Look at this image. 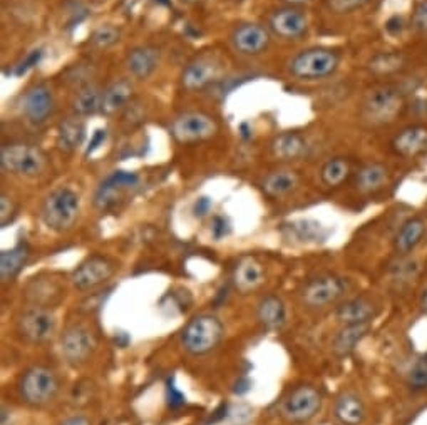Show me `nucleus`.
<instances>
[{
  "instance_id": "c756f323",
  "label": "nucleus",
  "mask_w": 427,
  "mask_h": 425,
  "mask_svg": "<svg viewBox=\"0 0 427 425\" xmlns=\"http://www.w3.org/2000/svg\"><path fill=\"white\" fill-rule=\"evenodd\" d=\"M297 186H299V175L295 171H292V169L272 171L262 181L263 191L270 198H282L289 195V193L297 190Z\"/></svg>"
},
{
  "instance_id": "e433bc0d",
  "label": "nucleus",
  "mask_w": 427,
  "mask_h": 425,
  "mask_svg": "<svg viewBox=\"0 0 427 425\" xmlns=\"http://www.w3.org/2000/svg\"><path fill=\"white\" fill-rule=\"evenodd\" d=\"M407 387L412 392H422L427 389V354L417 357L407 374Z\"/></svg>"
},
{
  "instance_id": "5701e85b",
  "label": "nucleus",
  "mask_w": 427,
  "mask_h": 425,
  "mask_svg": "<svg viewBox=\"0 0 427 425\" xmlns=\"http://www.w3.org/2000/svg\"><path fill=\"white\" fill-rule=\"evenodd\" d=\"M309 151V143L299 133H282L272 141V154L282 161H297Z\"/></svg>"
},
{
  "instance_id": "412c9836",
  "label": "nucleus",
  "mask_w": 427,
  "mask_h": 425,
  "mask_svg": "<svg viewBox=\"0 0 427 425\" xmlns=\"http://www.w3.org/2000/svg\"><path fill=\"white\" fill-rule=\"evenodd\" d=\"M29 302L36 307L49 308L57 305L64 297V287L52 278H36L29 282L26 288Z\"/></svg>"
},
{
  "instance_id": "6e6552de",
  "label": "nucleus",
  "mask_w": 427,
  "mask_h": 425,
  "mask_svg": "<svg viewBox=\"0 0 427 425\" xmlns=\"http://www.w3.org/2000/svg\"><path fill=\"white\" fill-rule=\"evenodd\" d=\"M171 136L181 144H193L213 138L218 133L217 119L201 111H188L171 123Z\"/></svg>"
},
{
  "instance_id": "49530a36",
  "label": "nucleus",
  "mask_w": 427,
  "mask_h": 425,
  "mask_svg": "<svg viewBox=\"0 0 427 425\" xmlns=\"http://www.w3.org/2000/svg\"><path fill=\"white\" fill-rule=\"evenodd\" d=\"M210 208H211L210 198H200V200L195 203V215L196 216H205L206 212L210 211Z\"/></svg>"
},
{
  "instance_id": "1a4fd4ad",
  "label": "nucleus",
  "mask_w": 427,
  "mask_h": 425,
  "mask_svg": "<svg viewBox=\"0 0 427 425\" xmlns=\"http://www.w3.org/2000/svg\"><path fill=\"white\" fill-rule=\"evenodd\" d=\"M139 185L138 175L129 171H114L101 183L94 196V205L101 211H108L126 201Z\"/></svg>"
},
{
  "instance_id": "7ed1b4c3",
  "label": "nucleus",
  "mask_w": 427,
  "mask_h": 425,
  "mask_svg": "<svg viewBox=\"0 0 427 425\" xmlns=\"http://www.w3.org/2000/svg\"><path fill=\"white\" fill-rule=\"evenodd\" d=\"M340 66V54L329 47H310L290 61V74L300 81H320L334 76Z\"/></svg>"
},
{
  "instance_id": "f704fd0d",
  "label": "nucleus",
  "mask_w": 427,
  "mask_h": 425,
  "mask_svg": "<svg viewBox=\"0 0 427 425\" xmlns=\"http://www.w3.org/2000/svg\"><path fill=\"white\" fill-rule=\"evenodd\" d=\"M406 56L402 52H381L369 62V71L376 76H391L406 67Z\"/></svg>"
},
{
  "instance_id": "0eeeda50",
  "label": "nucleus",
  "mask_w": 427,
  "mask_h": 425,
  "mask_svg": "<svg viewBox=\"0 0 427 425\" xmlns=\"http://www.w3.org/2000/svg\"><path fill=\"white\" fill-rule=\"evenodd\" d=\"M322 395L312 385H299L285 395L280 404V414L292 424H305L319 414Z\"/></svg>"
},
{
  "instance_id": "423d86ee",
  "label": "nucleus",
  "mask_w": 427,
  "mask_h": 425,
  "mask_svg": "<svg viewBox=\"0 0 427 425\" xmlns=\"http://www.w3.org/2000/svg\"><path fill=\"white\" fill-rule=\"evenodd\" d=\"M22 399L34 407L52 402L59 392V379L51 369L46 367H32L22 375L19 384Z\"/></svg>"
},
{
  "instance_id": "f03ea898",
  "label": "nucleus",
  "mask_w": 427,
  "mask_h": 425,
  "mask_svg": "<svg viewBox=\"0 0 427 425\" xmlns=\"http://www.w3.org/2000/svg\"><path fill=\"white\" fill-rule=\"evenodd\" d=\"M406 108L404 93L396 86H379L369 91L362 101L361 118L371 126H384L396 121Z\"/></svg>"
},
{
  "instance_id": "a18cd8bd",
  "label": "nucleus",
  "mask_w": 427,
  "mask_h": 425,
  "mask_svg": "<svg viewBox=\"0 0 427 425\" xmlns=\"http://www.w3.org/2000/svg\"><path fill=\"white\" fill-rule=\"evenodd\" d=\"M211 231H213V235L217 236V238H222V236H225L228 233V226H227V221H225V218H215L213 221V226H211Z\"/></svg>"
},
{
  "instance_id": "f257e3e1",
  "label": "nucleus",
  "mask_w": 427,
  "mask_h": 425,
  "mask_svg": "<svg viewBox=\"0 0 427 425\" xmlns=\"http://www.w3.org/2000/svg\"><path fill=\"white\" fill-rule=\"evenodd\" d=\"M81 212V198L71 188H57L44 200L41 218L54 233H66L73 230Z\"/></svg>"
},
{
  "instance_id": "37998d69",
  "label": "nucleus",
  "mask_w": 427,
  "mask_h": 425,
  "mask_svg": "<svg viewBox=\"0 0 427 425\" xmlns=\"http://www.w3.org/2000/svg\"><path fill=\"white\" fill-rule=\"evenodd\" d=\"M404 29H406V22L401 16H392L386 24V31L391 34V36H397V34H401Z\"/></svg>"
},
{
  "instance_id": "393cba45",
  "label": "nucleus",
  "mask_w": 427,
  "mask_h": 425,
  "mask_svg": "<svg viewBox=\"0 0 427 425\" xmlns=\"http://www.w3.org/2000/svg\"><path fill=\"white\" fill-rule=\"evenodd\" d=\"M389 183V169L382 163H367L355 173V188L361 193L381 191Z\"/></svg>"
},
{
  "instance_id": "a211bd4d",
  "label": "nucleus",
  "mask_w": 427,
  "mask_h": 425,
  "mask_svg": "<svg viewBox=\"0 0 427 425\" xmlns=\"http://www.w3.org/2000/svg\"><path fill=\"white\" fill-rule=\"evenodd\" d=\"M392 151L402 158H421L427 156V126L411 124L402 128L392 138Z\"/></svg>"
},
{
  "instance_id": "dca6fc26",
  "label": "nucleus",
  "mask_w": 427,
  "mask_h": 425,
  "mask_svg": "<svg viewBox=\"0 0 427 425\" xmlns=\"http://www.w3.org/2000/svg\"><path fill=\"white\" fill-rule=\"evenodd\" d=\"M309 17L299 7H283L272 14L270 29L273 34L287 41L304 37L309 32Z\"/></svg>"
},
{
  "instance_id": "8fccbe9b",
  "label": "nucleus",
  "mask_w": 427,
  "mask_h": 425,
  "mask_svg": "<svg viewBox=\"0 0 427 425\" xmlns=\"http://www.w3.org/2000/svg\"><path fill=\"white\" fill-rule=\"evenodd\" d=\"M422 308H424V312H427V288L424 292V297H422Z\"/></svg>"
},
{
  "instance_id": "473e14b6",
  "label": "nucleus",
  "mask_w": 427,
  "mask_h": 425,
  "mask_svg": "<svg viewBox=\"0 0 427 425\" xmlns=\"http://www.w3.org/2000/svg\"><path fill=\"white\" fill-rule=\"evenodd\" d=\"M369 323L362 325H345L337 337L334 338V354L339 357H347L361 344V340L367 335Z\"/></svg>"
},
{
  "instance_id": "58836bf2",
  "label": "nucleus",
  "mask_w": 427,
  "mask_h": 425,
  "mask_svg": "<svg viewBox=\"0 0 427 425\" xmlns=\"http://www.w3.org/2000/svg\"><path fill=\"white\" fill-rule=\"evenodd\" d=\"M412 27L427 36V0H419L412 11Z\"/></svg>"
},
{
  "instance_id": "f3484780",
  "label": "nucleus",
  "mask_w": 427,
  "mask_h": 425,
  "mask_svg": "<svg viewBox=\"0 0 427 425\" xmlns=\"http://www.w3.org/2000/svg\"><path fill=\"white\" fill-rule=\"evenodd\" d=\"M232 42L240 54L260 56L270 46V34L260 24L245 22L233 31Z\"/></svg>"
},
{
  "instance_id": "72a5a7b5",
  "label": "nucleus",
  "mask_w": 427,
  "mask_h": 425,
  "mask_svg": "<svg viewBox=\"0 0 427 425\" xmlns=\"http://www.w3.org/2000/svg\"><path fill=\"white\" fill-rule=\"evenodd\" d=\"M352 175V168L345 158H332L320 169V181L327 188H339Z\"/></svg>"
},
{
  "instance_id": "6ab92c4d",
  "label": "nucleus",
  "mask_w": 427,
  "mask_h": 425,
  "mask_svg": "<svg viewBox=\"0 0 427 425\" xmlns=\"http://www.w3.org/2000/svg\"><path fill=\"white\" fill-rule=\"evenodd\" d=\"M161 52L155 46L133 47L126 56V69L129 76L138 81H146L155 74L160 66Z\"/></svg>"
},
{
  "instance_id": "2eb2a0df",
  "label": "nucleus",
  "mask_w": 427,
  "mask_h": 425,
  "mask_svg": "<svg viewBox=\"0 0 427 425\" xmlns=\"http://www.w3.org/2000/svg\"><path fill=\"white\" fill-rule=\"evenodd\" d=\"M54 94L46 84H34L27 88L21 101L22 114L34 124L46 123L54 113Z\"/></svg>"
},
{
  "instance_id": "c03bdc74",
  "label": "nucleus",
  "mask_w": 427,
  "mask_h": 425,
  "mask_svg": "<svg viewBox=\"0 0 427 425\" xmlns=\"http://www.w3.org/2000/svg\"><path fill=\"white\" fill-rule=\"evenodd\" d=\"M106 138H108V131H106V129H98V131L93 134V138H91L88 154L94 153L96 149H99L101 146H103V144L106 143Z\"/></svg>"
},
{
  "instance_id": "f8f14e48",
  "label": "nucleus",
  "mask_w": 427,
  "mask_h": 425,
  "mask_svg": "<svg viewBox=\"0 0 427 425\" xmlns=\"http://www.w3.org/2000/svg\"><path fill=\"white\" fill-rule=\"evenodd\" d=\"M114 272H116V263L111 258L103 257V255H93L74 270L71 280H73L76 288L86 292V290H93L104 285L108 280L113 278Z\"/></svg>"
},
{
  "instance_id": "4c0bfd02",
  "label": "nucleus",
  "mask_w": 427,
  "mask_h": 425,
  "mask_svg": "<svg viewBox=\"0 0 427 425\" xmlns=\"http://www.w3.org/2000/svg\"><path fill=\"white\" fill-rule=\"evenodd\" d=\"M372 0H329L327 6L334 14H350L369 6Z\"/></svg>"
},
{
  "instance_id": "2f4dec72",
  "label": "nucleus",
  "mask_w": 427,
  "mask_h": 425,
  "mask_svg": "<svg viewBox=\"0 0 427 425\" xmlns=\"http://www.w3.org/2000/svg\"><path fill=\"white\" fill-rule=\"evenodd\" d=\"M258 320L268 330H277L285 323V305L275 295L262 298L257 308Z\"/></svg>"
},
{
  "instance_id": "9b49d317",
  "label": "nucleus",
  "mask_w": 427,
  "mask_h": 425,
  "mask_svg": "<svg viewBox=\"0 0 427 425\" xmlns=\"http://www.w3.org/2000/svg\"><path fill=\"white\" fill-rule=\"evenodd\" d=\"M57 320L51 308L32 307L17 320V332L29 344H44L56 333Z\"/></svg>"
},
{
  "instance_id": "3c124183",
  "label": "nucleus",
  "mask_w": 427,
  "mask_h": 425,
  "mask_svg": "<svg viewBox=\"0 0 427 425\" xmlns=\"http://www.w3.org/2000/svg\"><path fill=\"white\" fill-rule=\"evenodd\" d=\"M183 4H188V6H195V4L198 2H203V0H181Z\"/></svg>"
},
{
  "instance_id": "b1692460",
  "label": "nucleus",
  "mask_w": 427,
  "mask_h": 425,
  "mask_svg": "<svg viewBox=\"0 0 427 425\" xmlns=\"http://www.w3.org/2000/svg\"><path fill=\"white\" fill-rule=\"evenodd\" d=\"M86 139V121L79 116H71L61 121L59 128H57V146L62 151L73 153L76 149L83 146Z\"/></svg>"
},
{
  "instance_id": "a19ab883",
  "label": "nucleus",
  "mask_w": 427,
  "mask_h": 425,
  "mask_svg": "<svg viewBox=\"0 0 427 425\" xmlns=\"http://www.w3.org/2000/svg\"><path fill=\"white\" fill-rule=\"evenodd\" d=\"M42 56H44V52H42L41 49H37V51H32L31 54H29L26 59H24L21 64L17 66V69H16V74L17 76H22V74H26L27 71H31L32 67H36L37 64H39L41 62V59H42Z\"/></svg>"
},
{
  "instance_id": "c9c22d12",
  "label": "nucleus",
  "mask_w": 427,
  "mask_h": 425,
  "mask_svg": "<svg viewBox=\"0 0 427 425\" xmlns=\"http://www.w3.org/2000/svg\"><path fill=\"white\" fill-rule=\"evenodd\" d=\"M119 37H121V31L113 24H103L98 29H94L93 34H91V46L96 47V49H108L114 44H118Z\"/></svg>"
},
{
  "instance_id": "ea45409f",
  "label": "nucleus",
  "mask_w": 427,
  "mask_h": 425,
  "mask_svg": "<svg viewBox=\"0 0 427 425\" xmlns=\"http://www.w3.org/2000/svg\"><path fill=\"white\" fill-rule=\"evenodd\" d=\"M16 211V203L12 201L11 196H7L6 193H4V195L0 196V223H2V228H6L14 220Z\"/></svg>"
},
{
  "instance_id": "ddd939ff",
  "label": "nucleus",
  "mask_w": 427,
  "mask_h": 425,
  "mask_svg": "<svg viewBox=\"0 0 427 425\" xmlns=\"http://www.w3.org/2000/svg\"><path fill=\"white\" fill-rule=\"evenodd\" d=\"M96 349L94 335L83 325L66 328L59 338V350L71 365H81L93 355Z\"/></svg>"
},
{
  "instance_id": "09e8293b",
  "label": "nucleus",
  "mask_w": 427,
  "mask_h": 425,
  "mask_svg": "<svg viewBox=\"0 0 427 425\" xmlns=\"http://www.w3.org/2000/svg\"><path fill=\"white\" fill-rule=\"evenodd\" d=\"M282 2H285L287 6L290 7H302V6H309V4L314 2V0H282Z\"/></svg>"
},
{
  "instance_id": "20e7f679",
  "label": "nucleus",
  "mask_w": 427,
  "mask_h": 425,
  "mask_svg": "<svg viewBox=\"0 0 427 425\" xmlns=\"http://www.w3.org/2000/svg\"><path fill=\"white\" fill-rule=\"evenodd\" d=\"M0 166L6 173L22 178H36L44 173L47 158L34 144L6 143L0 149Z\"/></svg>"
},
{
  "instance_id": "aec40b11",
  "label": "nucleus",
  "mask_w": 427,
  "mask_h": 425,
  "mask_svg": "<svg viewBox=\"0 0 427 425\" xmlns=\"http://www.w3.org/2000/svg\"><path fill=\"white\" fill-rule=\"evenodd\" d=\"M377 303H374L371 298L357 297L339 305L335 310V317L344 325H362V323H371L377 317Z\"/></svg>"
},
{
  "instance_id": "c85d7f7f",
  "label": "nucleus",
  "mask_w": 427,
  "mask_h": 425,
  "mask_svg": "<svg viewBox=\"0 0 427 425\" xmlns=\"http://www.w3.org/2000/svg\"><path fill=\"white\" fill-rule=\"evenodd\" d=\"M335 417L344 425H359L366 419V405L352 392L342 394L335 402Z\"/></svg>"
},
{
  "instance_id": "bb28decb",
  "label": "nucleus",
  "mask_w": 427,
  "mask_h": 425,
  "mask_svg": "<svg viewBox=\"0 0 427 425\" xmlns=\"http://www.w3.org/2000/svg\"><path fill=\"white\" fill-rule=\"evenodd\" d=\"M265 272L255 258H245L237 265L233 272L235 288L242 293H248L257 290L263 283Z\"/></svg>"
},
{
  "instance_id": "7c9ffc66",
  "label": "nucleus",
  "mask_w": 427,
  "mask_h": 425,
  "mask_svg": "<svg viewBox=\"0 0 427 425\" xmlns=\"http://www.w3.org/2000/svg\"><path fill=\"white\" fill-rule=\"evenodd\" d=\"M29 257H31V253H29V246L26 243H19L11 250L2 251V255H0V273H2L4 282L16 278L26 267Z\"/></svg>"
},
{
  "instance_id": "4be33fe9",
  "label": "nucleus",
  "mask_w": 427,
  "mask_h": 425,
  "mask_svg": "<svg viewBox=\"0 0 427 425\" xmlns=\"http://www.w3.org/2000/svg\"><path fill=\"white\" fill-rule=\"evenodd\" d=\"M427 225L421 216H412L406 220L394 236V250L399 255H409L424 240Z\"/></svg>"
},
{
  "instance_id": "4468645a",
  "label": "nucleus",
  "mask_w": 427,
  "mask_h": 425,
  "mask_svg": "<svg viewBox=\"0 0 427 425\" xmlns=\"http://www.w3.org/2000/svg\"><path fill=\"white\" fill-rule=\"evenodd\" d=\"M222 61L213 54H201L188 62L181 74V84L188 91H200L215 82L222 74Z\"/></svg>"
},
{
  "instance_id": "cd10ccee",
  "label": "nucleus",
  "mask_w": 427,
  "mask_h": 425,
  "mask_svg": "<svg viewBox=\"0 0 427 425\" xmlns=\"http://www.w3.org/2000/svg\"><path fill=\"white\" fill-rule=\"evenodd\" d=\"M103 94L104 89H101L96 84H91V82L86 86H81L73 98V113L79 116V118H89V116L101 113Z\"/></svg>"
},
{
  "instance_id": "a878e982",
  "label": "nucleus",
  "mask_w": 427,
  "mask_h": 425,
  "mask_svg": "<svg viewBox=\"0 0 427 425\" xmlns=\"http://www.w3.org/2000/svg\"><path fill=\"white\" fill-rule=\"evenodd\" d=\"M133 94H134V88L131 81L118 79L111 82V84L104 89L103 108H101V113L106 116L116 114L118 111L126 108L129 101L133 99Z\"/></svg>"
},
{
  "instance_id": "de8ad7c7",
  "label": "nucleus",
  "mask_w": 427,
  "mask_h": 425,
  "mask_svg": "<svg viewBox=\"0 0 427 425\" xmlns=\"http://www.w3.org/2000/svg\"><path fill=\"white\" fill-rule=\"evenodd\" d=\"M61 425H91V420L86 415H74V417L66 419Z\"/></svg>"
},
{
  "instance_id": "79ce46f5",
  "label": "nucleus",
  "mask_w": 427,
  "mask_h": 425,
  "mask_svg": "<svg viewBox=\"0 0 427 425\" xmlns=\"http://www.w3.org/2000/svg\"><path fill=\"white\" fill-rule=\"evenodd\" d=\"M166 399H168V405H170L171 409H178L181 407V405L185 404V395L180 392V390L176 389L175 384H168L166 389Z\"/></svg>"
},
{
  "instance_id": "39448f33",
  "label": "nucleus",
  "mask_w": 427,
  "mask_h": 425,
  "mask_svg": "<svg viewBox=\"0 0 427 425\" xmlns=\"http://www.w3.org/2000/svg\"><path fill=\"white\" fill-rule=\"evenodd\" d=\"M225 327L215 315H198L181 332V345L191 355H205L222 342Z\"/></svg>"
},
{
  "instance_id": "9d476101",
  "label": "nucleus",
  "mask_w": 427,
  "mask_h": 425,
  "mask_svg": "<svg viewBox=\"0 0 427 425\" xmlns=\"http://www.w3.org/2000/svg\"><path fill=\"white\" fill-rule=\"evenodd\" d=\"M347 282L337 275H320L305 283L302 302L310 308H324L337 303L347 293Z\"/></svg>"
}]
</instances>
